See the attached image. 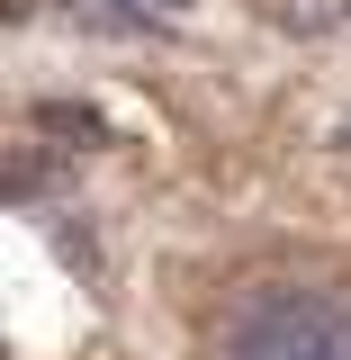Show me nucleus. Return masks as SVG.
<instances>
[{"label": "nucleus", "mask_w": 351, "mask_h": 360, "mask_svg": "<svg viewBox=\"0 0 351 360\" xmlns=\"http://www.w3.org/2000/svg\"><path fill=\"white\" fill-rule=\"evenodd\" d=\"M217 360H351V297L324 288H262L225 324Z\"/></svg>", "instance_id": "nucleus-1"}]
</instances>
